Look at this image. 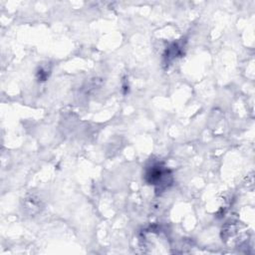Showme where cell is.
<instances>
[{
	"instance_id": "obj_1",
	"label": "cell",
	"mask_w": 255,
	"mask_h": 255,
	"mask_svg": "<svg viewBox=\"0 0 255 255\" xmlns=\"http://www.w3.org/2000/svg\"><path fill=\"white\" fill-rule=\"evenodd\" d=\"M167 169L163 168L160 165H153L146 172L147 181L151 184H162L167 178Z\"/></svg>"
}]
</instances>
